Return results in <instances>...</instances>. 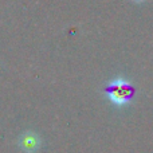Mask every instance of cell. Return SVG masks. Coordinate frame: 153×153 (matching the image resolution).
Returning <instances> with one entry per match:
<instances>
[{"instance_id":"7a4b0ae2","label":"cell","mask_w":153,"mask_h":153,"mask_svg":"<svg viewBox=\"0 0 153 153\" xmlns=\"http://www.w3.org/2000/svg\"><path fill=\"white\" fill-rule=\"evenodd\" d=\"M40 145V140L35 133H24L20 138V146L26 152H35Z\"/></svg>"},{"instance_id":"6da1fadb","label":"cell","mask_w":153,"mask_h":153,"mask_svg":"<svg viewBox=\"0 0 153 153\" xmlns=\"http://www.w3.org/2000/svg\"><path fill=\"white\" fill-rule=\"evenodd\" d=\"M133 86L128 81H125L124 78H117L114 81H111L109 83L108 89V97L116 105H125L128 103L133 97Z\"/></svg>"},{"instance_id":"3957f363","label":"cell","mask_w":153,"mask_h":153,"mask_svg":"<svg viewBox=\"0 0 153 153\" xmlns=\"http://www.w3.org/2000/svg\"><path fill=\"white\" fill-rule=\"evenodd\" d=\"M134 1H137V3H141V1H145V0H134Z\"/></svg>"}]
</instances>
